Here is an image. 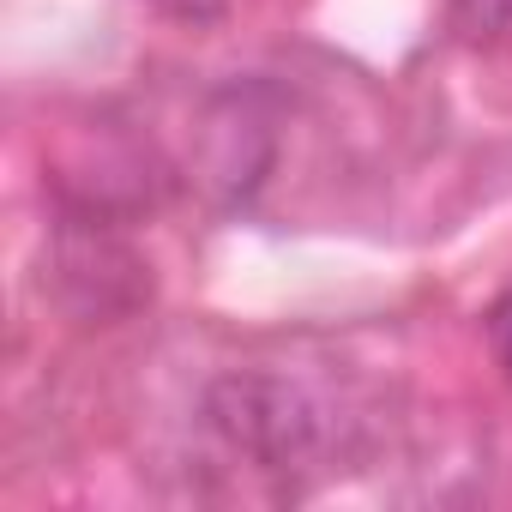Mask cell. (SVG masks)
<instances>
[{"label":"cell","mask_w":512,"mask_h":512,"mask_svg":"<svg viewBox=\"0 0 512 512\" xmlns=\"http://www.w3.org/2000/svg\"><path fill=\"white\" fill-rule=\"evenodd\" d=\"M211 422L260 464H296L314 446L308 404L278 380H223L211 392Z\"/></svg>","instance_id":"obj_1"},{"label":"cell","mask_w":512,"mask_h":512,"mask_svg":"<svg viewBox=\"0 0 512 512\" xmlns=\"http://www.w3.org/2000/svg\"><path fill=\"white\" fill-rule=\"evenodd\" d=\"M452 25L464 43H512V0H452Z\"/></svg>","instance_id":"obj_2"},{"label":"cell","mask_w":512,"mask_h":512,"mask_svg":"<svg viewBox=\"0 0 512 512\" xmlns=\"http://www.w3.org/2000/svg\"><path fill=\"white\" fill-rule=\"evenodd\" d=\"M145 7H157L169 19H187V25H211V19L229 13V0H145Z\"/></svg>","instance_id":"obj_3"},{"label":"cell","mask_w":512,"mask_h":512,"mask_svg":"<svg viewBox=\"0 0 512 512\" xmlns=\"http://www.w3.org/2000/svg\"><path fill=\"white\" fill-rule=\"evenodd\" d=\"M488 344H494V356H500V368H506V380H512V296H500V302L488 308Z\"/></svg>","instance_id":"obj_4"}]
</instances>
